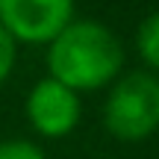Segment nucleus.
Segmentation results:
<instances>
[{"instance_id":"obj_4","label":"nucleus","mask_w":159,"mask_h":159,"mask_svg":"<svg viewBox=\"0 0 159 159\" xmlns=\"http://www.w3.org/2000/svg\"><path fill=\"white\" fill-rule=\"evenodd\" d=\"M80 94L59 80L44 77L27 94V118L35 133L47 139H62L80 124Z\"/></svg>"},{"instance_id":"obj_5","label":"nucleus","mask_w":159,"mask_h":159,"mask_svg":"<svg viewBox=\"0 0 159 159\" xmlns=\"http://www.w3.org/2000/svg\"><path fill=\"white\" fill-rule=\"evenodd\" d=\"M136 50L150 71H159V9L150 12L136 30Z\"/></svg>"},{"instance_id":"obj_6","label":"nucleus","mask_w":159,"mask_h":159,"mask_svg":"<svg viewBox=\"0 0 159 159\" xmlns=\"http://www.w3.org/2000/svg\"><path fill=\"white\" fill-rule=\"evenodd\" d=\"M0 159H44V153L27 139H6L0 142Z\"/></svg>"},{"instance_id":"obj_7","label":"nucleus","mask_w":159,"mask_h":159,"mask_svg":"<svg viewBox=\"0 0 159 159\" xmlns=\"http://www.w3.org/2000/svg\"><path fill=\"white\" fill-rule=\"evenodd\" d=\"M12 65H15V41H12V35L0 27V85H3L6 77L12 74Z\"/></svg>"},{"instance_id":"obj_2","label":"nucleus","mask_w":159,"mask_h":159,"mask_svg":"<svg viewBox=\"0 0 159 159\" xmlns=\"http://www.w3.org/2000/svg\"><path fill=\"white\" fill-rule=\"evenodd\" d=\"M103 127L118 142H142L159 130V77L133 71L112 83L103 103Z\"/></svg>"},{"instance_id":"obj_3","label":"nucleus","mask_w":159,"mask_h":159,"mask_svg":"<svg viewBox=\"0 0 159 159\" xmlns=\"http://www.w3.org/2000/svg\"><path fill=\"white\" fill-rule=\"evenodd\" d=\"M71 21L74 0H0V27L15 44H50Z\"/></svg>"},{"instance_id":"obj_1","label":"nucleus","mask_w":159,"mask_h":159,"mask_svg":"<svg viewBox=\"0 0 159 159\" xmlns=\"http://www.w3.org/2000/svg\"><path fill=\"white\" fill-rule=\"evenodd\" d=\"M50 77L71 91H94L112 85L124 68V47L118 35L100 21H71L47 44Z\"/></svg>"}]
</instances>
